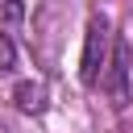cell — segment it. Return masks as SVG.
<instances>
[{
	"label": "cell",
	"mask_w": 133,
	"mask_h": 133,
	"mask_svg": "<svg viewBox=\"0 0 133 133\" xmlns=\"http://www.w3.org/2000/svg\"><path fill=\"white\" fill-rule=\"evenodd\" d=\"M108 17L104 12H91L87 21V37H83V62H79V79L91 87L104 79V66H108Z\"/></svg>",
	"instance_id": "6da1fadb"
},
{
	"label": "cell",
	"mask_w": 133,
	"mask_h": 133,
	"mask_svg": "<svg viewBox=\"0 0 133 133\" xmlns=\"http://www.w3.org/2000/svg\"><path fill=\"white\" fill-rule=\"evenodd\" d=\"M104 91H108V100L116 108L129 104V46L125 42H116V54H112V62L104 71Z\"/></svg>",
	"instance_id": "7a4b0ae2"
},
{
	"label": "cell",
	"mask_w": 133,
	"mask_h": 133,
	"mask_svg": "<svg viewBox=\"0 0 133 133\" xmlns=\"http://www.w3.org/2000/svg\"><path fill=\"white\" fill-rule=\"evenodd\" d=\"M12 104H17L25 116H37V112H46V87L33 83V79H25V83L12 87Z\"/></svg>",
	"instance_id": "3957f363"
},
{
	"label": "cell",
	"mask_w": 133,
	"mask_h": 133,
	"mask_svg": "<svg viewBox=\"0 0 133 133\" xmlns=\"http://www.w3.org/2000/svg\"><path fill=\"white\" fill-rule=\"evenodd\" d=\"M17 66V46L8 42V33H0V71H12Z\"/></svg>",
	"instance_id": "277c9868"
},
{
	"label": "cell",
	"mask_w": 133,
	"mask_h": 133,
	"mask_svg": "<svg viewBox=\"0 0 133 133\" xmlns=\"http://www.w3.org/2000/svg\"><path fill=\"white\" fill-rule=\"evenodd\" d=\"M21 17H25V4L21 0H8L4 4V21H21Z\"/></svg>",
	"instance_id": "5b68a950"
}]
</instances>
